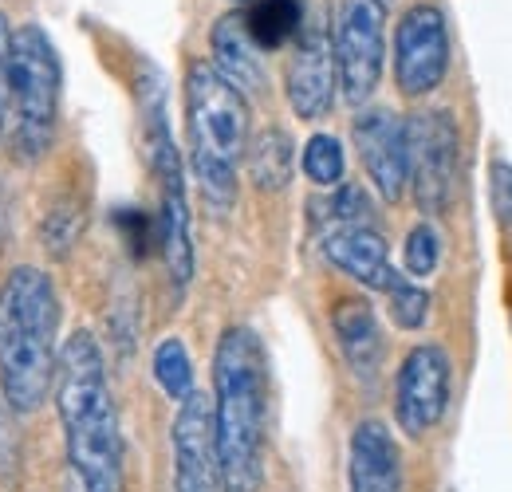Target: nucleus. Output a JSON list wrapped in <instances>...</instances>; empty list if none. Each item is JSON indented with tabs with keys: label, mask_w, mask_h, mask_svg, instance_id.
<instances>
[{
	"label": "nucleus",
	"mask_w": 512,
	"mask_h": 492,
	"mask_svg": "<svg viewBox=\"0 0 512 492\" xmlns=\"http://www.w3.org/2000/svg\"><path fill=\"white\" fill-rule=\"evenodd\" d=\"M56 410L64 422L67 461L83 492H123V433L103 367V351L87 331H75L56 363Z\"/></svg>",
	"instance_id": "f257e3e1"
},
{
	"label": "nucleus",
	"mask_w": 512,
	"mask_h": 492,
	"mask_svg": "<svg viewBox=\"0 0 512 492\" xmlns=\"http://www.w3.org/2000/svg\"><path fill=\"white\" fill-rule=\"evenodd\" d=\"M213 441L221 492H260L264 485V422H268V359L249 327H229L213 351Z\"/></svg>",
	"instance_id": "f03ea898"
},
{
	"label": "nucleus",
	"mask_w": 512,
	"mask_h": 492,
	"mask_svg": "<svg viewBox=\"0 0 512 492\" xmlns=\"http://www.w3.org/2000/svg\"><path fill=\"white\" fill-rule=\"evenodd\" d=\"M60 363V296L48 272L20 264L0 284V390L20 414L48 402Z\"/></svg>",
	"instance_id": "7ed1b4c3"
},
{
	"label": "nucleus",
	"mask_w": 512,
	"mask_h": 492,
	"mask_svg": "<svg viewBox=\"0 0 512 492\" xmlns=\"http://www.w3.org/2000/svg\"><path fill=\"white\" fill-rule=\"evenodd\" d=\"M186 126L201 197L225 213L237 201V166L249 150V99L205 60H193L186 71Z\"/></svg>",
	"instance_id": "20e7f679"
},
{
	"label": "nucleus",
	"mask_w": 512,
	"mask_h": 492,
	"mask_svg": "<svg viewBox=\"0 0 512 492\" xmlns=\"http://www.w3.org/2000/svg\"><path fill=\"white\" fill-rule=\"evenodd\" d=\"M64 95V67L52 36L40 24H20L8 36V119L12 158L24 166L40 162L52 146Z\"/></svg>",
	"instance_id": "39448f33"
},
{
	"label": "nucleus",
	"mask_w": 512,
	"mask_h": 492,
	"mask_svg": "<svg viewBox=\"0 0 512 492\" xmlns=\"http://www.w3.org/2000/svg\"><path fill=\"white\" fill-rule=\"evenodd\" d=\"M142 126H146V158L158 178V252L166 260L174 292H186L193 280V237H190V201L182 178V154L166 126V95L162 79L142 87Z\"/></svg>",
	"instance_id": "423d86ee"
},
{
	"label": "nucleus",
	"mask_w": 512,
	"mask_h": 492,
	"mask_svg": "<svg viewBox=\"0 0 512 492\" xmlns=\"http://www.w3.org/2000/svg\"><path fill=\"white\" fill-rule=\"evenodd\" d=\"M331 56H335V83L351 107H363L386 63V4L383 0H343L335 12V36H331Z\"/></svg>",
	"instance_id": "0eeeda50"
},
{
	"label": "nucleus",
	"mask_w": 512,
	"mask_h": 492,
	"mask_svg": "<svg viewBox=\"0 0 512 492\" xmlns=\"http://www.w3.org/2000/svg\"><path fill=\"white\" fill-rule=\"evenodd\" d=\"M406 146H410V193L426 217H442L457 189V162H461V134L449 111H426L406 119Z\"/></svg>",
	"instance_id": "6e6552de"
},
{
	"label": "nucleus",
	"mask_w": 512,
	"mask_h": 492,
	"mask_svg": "<svg viewBox=\"0 0 512 492\" xmlns=\"http://www.w3.org/2000/svg\"><path fill=\"white\" fill-rule=\"evenodd\" d=\"M449 71V28L438 4H414L394 28V83L406 99L442 87Z\"/></svg>",
	"instance_id": "1a4fd4ad"
},
{
	"label": "nucleus",
	"mask_w": 512,
	"mask_h": 492,
	"mask_svg": "<svg viewBox=\"0 0 512 492\" xmlns=\"http://www.w3.org/2000/svg\"><path fill=\"white\" fill-rule=\"evenodd\" d=\"M449 386H453V367H449L446 347H438V343L414 347L402 359L398 382H394V418H398L402 433L422 437L434 430L446 418Z\"/></svg>",
	"instance_id": "9d476101"
},
{
	"label": "nucleus",
	"mask_w": 512,
	"mask_h": 492,
	"mask_svg": "<svg viewBox=\"0 0 512 492\" xmlns=\"http://www.w3.org/2000/svg\"><path fill=\"white\" fill-rule=\"evenodd\" d=\"M335 56H331V32L323 28V20H304L300 36L292 40V56L284 71V91L292 111L304 123H316L331 111L335 103Z\"/></svg>",
	"instance_id": "9b49d317"
},
{
	"label": "nucleus",
	"mask_w": 512,
	"mask_h": 492,
	"mask_svg": "<svg viewBox=\"0 0 512 492\" xmlns=\"http://www.w3.org/2000/svg\"><path fill=\"white\" fill-rule=\"evenodd\" d=\"M355 146H359V158H363V170L371 185L379 189L383 201H402L406 185H410V146H406V119H398L394 111L375 107V111H363L355 126Z\"/></svg>",
	"instance_id": "f8f14e48"
},
{
	"label": "nucleus",
	"mask_w": 512,
	"mask_h": 492,
	"mask_svg": "<svg viewBox=\"0 0 512 492\" xmlns=\"http://www.w3.org/2000/svg\"><path fill=\"white\" fill-rule=\"evenodd\" d=\"M170 441H174V492H221L213 406L205 394L193 390L186 402H178Z\"/></svg>",
	"instance_id": "ddd939ff"
},
{
	"label": "nucleus",
	"mask_w": 512,
	"mask_h": 492,
	"mask_svg": "<svg viewBox=\"0 0 512 492\" xmlns=\"http://www.w3.org/2000/svg\"><path fill=\"white\" fill-rule=\"evenodd\" d=\"M351 492H402V453L383 422L367 418L351 433Z\"/></svg>",
	"instance_id": "4468645a"
},
{
	"label": "nucleus",
	"mask_w": 512,
	"mask_h": 492,
	"mask_svg": "<svg viewBox=\"0 0 512 492\" xmlns=\"http://www.w3.org/2000/svg\"><path fill=\"white\" fill-rule=\"evenodd\" d=\"M323 256L351 280H359L363 288H375L386 292L398 272L390 268V256H386V241L371 229V225H355V229H331L323 237Z\"/></svg>",
	"instance_id": "2eb2a0df"
},
{
	"label": "nucleus",
	"mask_w": 512,
	"mask_h": 492,
	"mask_svg": "<svg viewBox=\"0 0 512 492\" xmlns=\"http://www.w3.org/2000/svg\"><path fill=\"white\" fill-rule=\"evenodd\" d=\"M331 331H335V343L347 359V367L355 370L359 378H375L383 367V327H379V315L367 300L359 296H347L331 308Z\"/></svg>",
	"instance_id": "dca6fc26"
},
{
	"label": "nucleus",
	"mask_w": 512,
	"mask_h": 492,
	"mask_svg": "<svg viewBox=\"0 0 512 492\" xmlns=\"http://www.w3.org/2000/svg\"><path fill=\"white\" fill-rule=\"evenodd\" d=\"M209 48H213V67L241 91L256 95L268 87V71H264V52L253 44V36L245 32L241 12H225L213 32H209Z\"/></svg>",
	"instance_id": "f3484780"
},
{
	"label": "nucleus",
	"mask_w": 512,
	"mask_h": 492,
	"mask_svg": "<svg viewBox=\"0 0 512 492\" xmlns=\"http://www.w3.org/2000/svg\"><path fill=\"white\" fill-rule=\"evenodd\" d=\"M241 20L260 52H276L300 36L308 12H304V0H249Z\"/></svg>",
	"instance_id": "a211bd4d"
},
{
	"label": "nucleus",
	"mask_w": 512,
	"mask_h": 492,
	"mask_svg": "<svg viewBox=\"0 0 512 492\" xmlns=\"http://www.w3.org/2000/svg\"><path fill=\"white\" fill-rule=\"evenodd\" d=\"M245 162H249L256 189H264V193L284 189L292 182V170H296V146H292L288 130H280V126L260 130L245 150Z\"/></svg>",
	"instance_id": "6ab92c4d"
},
{
	"label": "nucleus",
	"mask_w": 512,
	"mask_h": 492,
	"mask_svg": "<svg viewBox=\"0 0 512 492\" xmlns=\"http://www.w3.org/2000/svg\"><path fill=\"white\" fill-rule=\"evenodd\" d=\"M154 378L166 390V398H174V402H186L193 394L190 351H186V343L178 335H170V339L158 343V351H154Z\"/></svg>",
	"instance_id": "aec40b11"
},
{
	"label": "nucleus",
	"mask_w": 512,
	"mask_h": 492,
	"mask_svg": "<svg viewBox=\"0 0 512 492\" xmlns=\"http://www.w3.org/2000/svg\"><path fill=\"white\" fill-rule=\"evenodd\" d=\"M308 182H316L320 189H335L343 185V174H347V158H343V146L339 138L331 134H312L304 142V158H300Z\"/></svg>",
	"instance_id": "412c9836"
},
{
	"label": "nucleus",
	"mask_w": 512,
	"mask_h": 492,
	"mask_svg": "<svg viewBox=\"0 0 512 492\" xmlns=\"http://www.w3.org/2000/svg\"><path fill=\"white\" fill-rule=\"evenodd\" d=\"M320 217L331 229H355V225H371V197L359 185H335V193L316 205ZM327 229V233H331Z\"/></svg>",
	"instance_id": "4be33fe9"
},
{
	"label": "nucleus",
	"mask_w": 512,
	"mask_h": 492,
	"mask_svg": "<svg viewBox=\"0 0 512 492\" xmlns=\"http://www.w3.org/2000/svg\"><path fill=\"white\" fill-rule=\"evenodd\" d=\"M386 300H390V319L402 327V331H418L426 319H430V292L410 284L406 276H398L390 288H386Z\"/></svg>",
	"instance_id": "5701e85b"
},
{
	"label": "nucleus",
	"mask_w": 512,
	"mask_h": 492,
	"mask_svg": "<svg viewBox=\"0 0 512 492\" xmlns=\"http://www.w3.org/2000/svg\"><path fill=\"white\" fill-rule=\"evenodd\" d=\"M402 260H406V272L410 276H434V268H438V260H442V237H438V229L434 225H414L410 233H406V245H402Z\"/></svg>",
	"instance_id": "b1692460"
},
{
	"label": "nucleus",
	"mask_w": 512,
	"mask_h": 492,
	"mask_svg": "<svg viewBox=\"0 0 512 492\" xmlns=\"http://www.w3.org/2000/svg\"><path fill=\"white\" fill-rule=\"evenodd\" d=\"M115 225H119V233H123V241L134 256H150L158 248V221L146 217L142 209H119Z\"/></svg>",
	"instance_id": "393cba45"
},
{
	"label": "nucleus",
	"mask_w": 512,
	"mask_h": 492,
	"mask_svg": "<svg viewBox=\"0 0 512 492\" xmlns=\"http://www.w3.org/2000/svg\"><path fill=\"white\" fill-rule=\"evenodd\" d=\"M489 197H493L497 221H512V166L501 158L489 166Z\"/></svg>",
	"instance_id": "a878e982"
},
{
	"label": "nucleus",
	"mask_w": 512,
	"mask_h": 492,
	"mask_svg": "<svg viewBox=\"0 0 512 492\" xmlns=\"http://www.w3.org/2000/svg\"><path fill=\"white\" fill-rule=\"evenodd\" d=\"M8 20L0 16V134H4V123H8Z\"/></svg>",
	"instance_id": "bb28decb"
},
{
	"label": "nucleus",
	"mask_w": 512,
	"mask_h": 492,
	"mask_svg": "<svg viewBox=\"0 0 512 492\" xmlns=\"http://www.w3.org/2000/svg\"><path fill=\"white\" fill-rule=\"evenodd\" d=\"M383 4H390V0H383Z\"/></svg>",
	"instance_id": "cd10ccee"
}]
</instances>
